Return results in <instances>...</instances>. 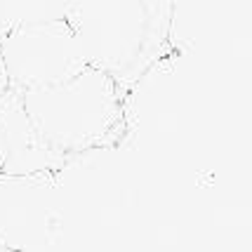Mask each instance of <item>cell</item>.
<instances>
[{
    "instance_id": "6da1fadb",
    "label": "cell",
    "mask_w": 252,
    "mask_h": 252,
    "mask_svg": "<svg viewBox=\"0 0 252 252\" xmlns=\"http://www.w3.org/2000/svg\"><path fill=\"white\" fill-rule=\"evenodd\" d=\"M24 106L45 142L68 158L109 149L125 130L123 88L94 66L59 85L24 90Z\"/></svg>"
},
{
    "instance_id": "5b68a950",
    "label": "cell",
    "mask_w": 252,
    "mask_h": 252,
    "mask_svg": "<svg viewBox=\"0 0 252 252\" xmlns=\"http://www.w3.org/2000/svg\"><path fill=\"white\" fill-rule=\"evenodd\" d=\"M0 132L7 144V163L2 175H40L59 172L68 156L43 139L24 106V90L12 88L0 97Z\"/></svg>"
},
{
    "instance_id": "8992f818",
    "label": "cell",
    "mask_w": 252,
    "mask_h": 252,
    "mask_svg": "<svg viewBox=\"0 0 252 252\" xmlns=\"http://www.w3.org/2000/svg\"><path fill=\"white\" fill-rule=\"evenodd\" d=\"M68 0H0V35L29 24L64 19Z\"/></svg>"
},
{
    "instance_id": "52a82bcc",
    "label": "cell",
    "mask_w": 252,
    "mask_h": 252,
    "mask_svg": "<svg viewBox=\"0 0 252 252\" xmlns=\"http://www.w3.org/2000/svg\"><path fill=\"white\" fill-rule=\"evenodd\" d=\"M142 5H144V14H146V45H144V55H142V73H144L146 66L158 57L165 38H167L175 0H142Z\"/></svg>"
},
{
    "instance_id": "277c9868",
    "label": "cell",
    "mask_w": 252,
    "mask_h": 252,
    "mask_svg": "<svg viewBox=\"0 0 252 252\" xmlns=\"http://www.w3.org/2000/svg\"><path fill=\"white\" fill-rule=\"evenodd\" d=\"M57 215L55 172L0 175V248L38 250L50 241Z\"/></svg>"
},
{
    "instance_id": "3957f363",
    "label": "cell",
    "mask_w": 252,
    "mask_h": 252,
    "mask_svg": "<svg viewBox=\"0 0 252 252\" xmlns=\"http://www.w3.org/2000/svg\"><path fill=\"white\" fill-rule=\"evenodd\" d=\"M0 55L12 88L59 85L88 68L85 52L66 19L29 24L0 35Z\"/></svg>"
},
{
    "instance_id": "9c48e42d",
    "label": "cell",
    "mask_w": 252,
    "mask_h": 252,
    "mask_svg": "<svg viewBox=\"0 0 252 252\" xmlns=\"http://www.w3.org/2000/svg\"><path fill=\"white\" fill-rule=\"evenodd\" d=\"M5 163H7V144L2 139V132H0V175L5 170Z\"/></svg>"
},
{
    "instance_id": "ba28073f",
    "label": "cell",
    "mask_w": 252,
    "mask_h": 252,
    "mask_svg": "<svg viewBox=\"0 0 252 252\" xmlns=\"http://www.w3.org/2000/svg\"><path fill=\"white\" fill-rule=\"evenodd\" d=\"M10 90V78H7V71H5V62H2V55H0V97Z\"/></svg>"
},
{
    "instance_id": "7a4b0ae2",
    "label": "cell",
    "mask_w": 252,
    "mask_h": 252,
    "mask_svg": "<svg viewBox=\"0 0 252 252\" xmlns=\"http://www.w3.org/2000/svg\"><path fill=\"white\" fill-rule=\"evenodd\" d=\"M64 19L90 66L111 73L123 90L142 76L146 45L142 0H68Z\"/></svg>"
}]
</instances>
